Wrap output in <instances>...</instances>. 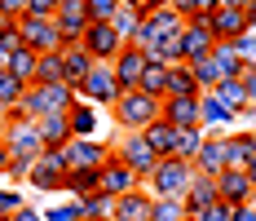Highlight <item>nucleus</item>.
I'll return each mask as SVG.
<instances>
[{
  "label": "nucleus",
  "instance_id": "nucleus-1",
  "mask_svg": "<svg viewBox=\"0 0 256 221\" xmlns=\"http://www.w3.org/2000/svg\"><path fill=\"white\" fill-rule=\"evenodd\" d=\"M190 181H194V164H186V159H177V155H168V159H159L154 172H150V195L154 199H186Z\"/></svg>",
  "mask_w": 256,
  "mask_h": 221
},
{
  "label": "nucleus",
  "instance_id": "nucleus-2",
  "mask_svg": "<svg viewBox=\"0 0 256 221\" xmlns=\"http://www.w3.org/2000/svg\"><path fill=\"white\" fill-rule=\"evenodd\" d=\"M76 102L71 84H31L22 98V115L26 120H44V115H66V106Z\"/></svg>",
  "mask_w": 256,
  "mask_h": 221
},
{
  "label": "nucleus",
  "instance_id": "nucleus-3",
  "mask_svg": "<svg viewBox=\"0 0 256 221\" xmlns=\"http://www.w3.org/2000/svg\"><path fill=\"white\" fill-rule=\"evenodd\" d=\"M159 120V102L146 98V93H137V89H128L115 98V124L124 128V133H142V128H150Z\"/></svg>",
  "mask_w": 256,
  "mask_h": 221
},
{
  "label": "nucleus",
  "instance_id": "nucleus-4",
  "mask_svg": "<svg viewBox=\"0 0 256 221\" xmlns=\"http://www.w3.org/2000/svg\"><path fill=\"white\" fill-rule=\"evenodd\" d=\"M142 186H146V181H142L137 172L128 168V164L120 159V155H115V150L106 155V164L98 168V190H102V195H110V199L128 195V190H142Z\"/></svg>",
  "mask_w": 256,
  "mask_h": 221
},
{
  "label": "nucleus",
  "instance_id": "nucleus-5",
  "mask_svg": "<svg viewBox=\"0 0 256 221\" xmlns=\"http://www.w3.org/2000/svg\"><path fill=\"white\" fill-rule=\"evenodd\" d=\"M76 98L93 102V106H115V98H120V80H115V71H110V62H98L93 71L84 75V84L76 89Z\"/></svg>",
  "mask_w": 256,
  "mask_h": 221
},
{
  "label": "nucleus",
  "instance_id": "nucleus-6",
  "mask_svg": "<svg viewBox=\"0 0 256 221\" xmlns=\"http://www.w3.org/2000/svg\"><path fill=\"white\" fill-rule=\"evenodd\" d=\"M115 155H120V159H124L142 181H150L154 164H159V155L146 146V137H142V133H124V137H120V146H115Z\"/></svg>",
  "mask_w": 256,
  "mask_h": 221
},
{
  "label": "nucleus",
  "instance_id": "nucleus-7",
  "mask_svg": "<svg viewBox=\"0 0 256 221\" xmlns=\"http://www.w3.org/2000/svg\"><path fill=\"white\" fill-rule=\"evenodd\" d=\"M18 31H22V45L31 53H58L62 49V36H58V27H53V18H18Z\"/></svg>",
  "mask_w": 256,
  "mask_h": 221
},
{
  "label": "nucleus",
  "instance_id": "nucleus-8",
  "mask_svg": "<svg viewBox=\"0 0 256 221\" xmlns=\"http://www.w3.org/2000/svg\"><path fill=\"white\" fill-rule=\"evenodd\" d=\"M110 146H102L98 137H71L66 146H62V159H66V172L71 168H102Z\"/></svg>",
  "mask_w": 256,
  "mask_h": 221
},
{
  "label": "nucleus",
  "instance_id": "nucleus-9",
  "mask_svg": "<svg viewBox=\"0 0 256 221\" xmlns=\"http://www.w3.org/2000/svg\"><path fill=\"white\" fill-rule=\"evenodd\" d=\"M80 45L88 49L93 62H115V53L124 49V40L115 36V27H110V23H88V31H84Z\"/></svg>",
  "mask_w": 256,
  "mask_h": 221
},
{
  "label": "nucleus",
  "instance_id": "nucleus-10",
  "mask_svg": "<svg viewBox=\"0 0 256 221\" xmlns=\"http://www.w3.org/2000/svg\"><path fill=\"white\" fill-rule=\"evenodd\" d=\"M177 45H181V58H186V62H194V58H208V53H212L216 36H212V27H208L204 18H186Z\"/></svg>",
  "mask_w": 256,
  "mask_h": 221
},
{
  "label": "nucleus",
  "instance_id": "nucleus-11",
  "mask_svg": "<svg viewBox=\"0 0 256 221\" xmlns=\"http://www.w3.org/2000/svg\"><path fill=\"white\" fill-rule=\"evenodd\" d=\"M146 67H150V58H146V49H137V45H124V49L115 53L110 71H115V80H120V93L137 89V80H142V71H146Z\"/></svg>",
  "mask_w": 256,
  "mask_h": 221
},
{
  "label": "nucleus",
  "instance_id": "nucleus-12",
  "mask_svg": "<svg viewBox=\"0 0 256 221\" xmlns=\"http://www.w3.org/2000/svg\"><path fill=\"white\" fill-rule=\"evenodd\" d=\"M216 195H221V203H230V208H243V203L256 199V186H252V177L243 168H226L216 177Z\"/></svg>",
  "mask_w": 256,
  "mask_h": 221
},
{
  "label": "nucleus",
  "instance_id": "nucleus-13",
  "mask_svg": "<svg viewBox=\"0 0 256 221\" xmlns=\"http://www.w3.org/2000/svg\"><path fill=\"white\" fill-rule=\"evenodd\" d=\"M226 168H230V159H226V137H221V133H208L199 155H194V172H199V177H221Z\"/></svg>",
  "mask_w": 256,
  "mask_h": 221
},
{
  "label": "nucleus",
  "instance_id": "nucleus-14",
  "mask_svg": "<svg viewBox=\"0 0 256 221\" xmlns=\"http://www.w3.org/2000/svg\"><path fill=\"white\" fill-rule=\"evenodd\" d=\"M150 208H154V195L142 186V190H128V195L115 199L110 221H150Z\"/></svg>",
  "mask_w": 256,
  "mask_h": 221
},
{
  "label": "nucleus",
  "instance_id": "nucleus-15",
  "mask_svg": "<svg viewBox=\"0 0 256 221\" xmlns=\"http://www.w3.org/2000/svg\"><path fill=\"white\" fill-rule=\"evenodd\" d=\"M93 67H98V62L88 58L84 45H62V80H66L71 89H80V84H84V75L93 71Z\"/></svg>",
  "mask_w": 256,
  "mask_h": 221
},
{
  "label": "nucleus",
  "instance_id": "nucleus-16",
  "mask_svg": "<svg viewBox=\"0 0 256 221\" xmlns=\"http://www.w3.org/2000/svg\"><path fill=\"white\" fill-rule=\"evenodd\" d=\"M159 120H168L172 128H194L199 124V98H164Z\"/></svg>",
  "mask_w": 256,
  "mask_h": 221
},
{
  "label": "nucleus",
  "instance_id": "nucleus-17",
  "mask_svg": "<svg viewBox=\"0 0 256 221\" xmlns=\"http://www.w3.org/2000/svg\"><path fill=\"white\" fill-rule=\"evenodd\" d=\"M208 27H212L216 40H238V36L248 31V18H243V9H226V5H216V9L208 14Z\"/></svg>",
  "mask_w": 256,
  "mask_h": 221
},
{
  "label": "nucleus",
  "instance_id": "nucleus-18",
  "mask_svg": "<svg viewBox=\"0 0 256 221\" xmlns=\"http://www.w3.org/2000/svg\"><path fill=\"white\" fill-rule=\"evenodd\" d=\"M66 124H71V137H93V133H98V124H102V115H98V106H93V102L76 98L71 106H66Z\"/></svg>",
  "mask_w": 256,
  "mask_h": 221
},
{
  "label": "nucleus",
  "instance_id": "nucleus-19",
  "mask_svg": "<svg viewBox=\"0 0 256 221\" xmlns=\"http://www.w3.org/2000/svg\"><path fill=\"white\" fill-rule=\"evenodd\" d=\"M234 115H238V111H230L226 102L212 93V89L199 93V128H204V133H216V128H221L226 120H234Z\"/></svg>",
  "mask_w": 256,
  "mask_h": 221
},
{
  "label": "nucleus",
  "instance_id": "nucleus-20",
  "mask_svg": "<svg viewBox=\"0 0 256 221\" xmlns=\"http://www.w3.org/2000/svg\"><path fill=\"white\" fill-rule=\"evenodd\" d=\"M226 159H230V168H248L256 159V128L248 133H226Z\"/></svg>",
  "mask_w": 256,
  "mask_h": 221
},
{
  "label": "nucleus",
  "instance_id": "nucleus-21",
  "mask_svg": "<svg viewBox=\"0 0 256 221\" xmlns=\"http://www.w3.org/2000/svg\"><path fill=\"white\" fill-rule=\"evenodd\" d=\"M62 177H66V168H58L53 159H44V155H40V159L31 164V172H26V186L49 195V190H62Z\"/></svg>",
  "mask_w": 256,
  "mask_h": 221
},
{
  "label": "nucleus",
  "instance_id": "nucleus-22",
  "mask_svg": "<svg viewBox=\"0 0 256 221\" xmlns=\"http://www.w3.org/2000/svg\"><path fill=\"white\" fill-rule=\"evenodd\" d=\"M216 199H221V195H216V177H199V172H194V181H190V190H186V199H181V203H186V212L194 217V212L212 208Z\"/></svg>",
  "mask_w": 256,
  "mask_h": 221
},
{
  "label": "nucleus",
  "instance_id": "nucleus-23",
  "mask_svg": "<svg viewBox=\"0 0 256 221\" xmlns=\"http://www.w3.org/2000/svg\"><path fill=\"white\" fill-rule=\"evenodd\" d=\"M142 137H146V146H150L159 159H168V155H172V146H177V128H172L168 120H154L150 128H142Z\"/></svg>",
  "mask_w": 256,
  "mask_h": 221
},
{
  "label": "nucleus",
  "instance_id": "nucleus-24",
  "mask_svg": "<svg viewBox=\"0 0 256 221\" xmlns=\"http://www.w3.org/2000/svg\"><path fill=\"white\" fill-rule=\"evenodd\" d=\"M204 89L194 84V75H190V62H177V67H168V93L164 98H199Z\"/></svg>",
  "mask_w": 256,
  "mask_h": 221
},
{
  "label": "nucleus",
  "instance_id": "nucleus-25",
  "mask_svg": "<svg viewBox=\"0 0 256 221\" xmlns=\"http://www.w3.org/2000/svg\"><path fill=\"white\" fill-rule=\"evenodd\" d=\"M62 190H66L71 199L98 195V168H71L66 177H62Z\"/></svg>",
  "mask_w": 256,
  "mask_h": 221
},
{
  "label": "nucleus",
  "instance_id": "nucleus-26",
  "mask_svg": "<svg viewBox=\"0 0 256 221\" xmlns=\"http://www.w3.org/2000/svg\"><path fill=\"white\" fill-rule=\"evenodd\" d=\"M36 133H40L44 146H66V142H71V124H66V115H44V120H36Z\"/></svg>",
  "mask_w": 256,
  "mask_h": 221
},
{
  "label": "nucleus",
  "instance_id": "nucleus-27",
  "mask_svg": "<svg viewBox=\"0 0 256 221\" xmlns=\"http://www.w3.org/2000/svg\"><path fill=\"white\" fill-rule=\"evenodd\" d=\"M137 93L164 102V93H168V67H164V62H150V67L142 71V80H137Z\"/></svg>",
  "mask_w": 256,
  "mask_h": 221
},
{
  "label": "nucleus",
  "instance_id": "nucleus-28",
  "mask_svg": "<svg viewBox=\"0 0 256 221\" xmlns=\"http://www.w3.org/2000/svg\"><path fill=\"white\" fill-rule=\"evenodd\" d=\"M26 89H31V84H22L14 71H4V67H0V111H18L22 98H26Z\"/></svg>",
  "mask_w": 256,
  "mask_h": 221
},
{
  "label": "nucleus",
  "instance_id": "nucleus-29",
  "mask_svg": "<svg viewBox=\"0 0 256 221\" xmlns=\"http://www.w3.org/2000/svg\"><path fill=\"white\" fill-rule=\"evenodd\" d=\"M80 203V221H110V212H115V199L110 195H88V199H76Z\"/></svg>",
  "mask_w": 256,
  "mask_h": 221
},
{
  "label": "nucleus",
  "instance_id": "nucleus-30",
  "mask_svg": "<svg viewBox=\"0 0 256 221\" xmlns=\"http://www.w3.org/2000/svg\"><path fill=\"white\" fill-rule=\"evenodd\" d=\"M31 84H66V80H62V49L36 58V80H31Z\"/></svg>",
  "mask_w": 256,
  "mask_h": 221
},
{
  "label": "nucleus",
  "instance_id": "nucleus-31",
  "mask_svg": "<svg viewBox=\"0 0 256 221\" xmlns=\"http://www.w3.org/2000/svg\"><path fill=\"white\" fill-rule=\"evenodd\" d=\"M212 93L226 102L230 111H248V89H243V80H238V75H226V80H221Z\"/></svg>",
  "mask_w": 256,
  "mask_h": 221
},
{
  "label": "nucleus",
  "instance_id": "nucleus-32",
  "mask_svg": "<svg viewBox=\"0 0 256 221\" xmlns=\"http://www.w3.org/2000/svg\"><path fill=\"white\" fill-rule=\"evenodd\" d=\"M204 128L194 124V128H177V146H172V155L177 159H186V164H194V155H199V146H204Z\"/></svg>",
  "mask_w": 256,
  "mask_h": 221
},
{
  "label": "nucleus",
  "instance_id": "nucleus-33",
  "mask_svg": "<svg viewBox=\"0 0 256 221\" xmlns=\"http://www.w3.org/2000/svg\"><path fill=\"white\" fill-rule=\"evenodd\" d=\"M212 62H216L221 80H226V75H238V71H243V58L234 53V45H230V40H216V45H212Z\"/></svg>",
  "mask_w": 256,
  "mask_h": 221
},
{
  "label": "nucleus",
  "instance_id": "nucleus-34",
  "mask_svg": "<svg viewBox=\"0 0 256 221\" xmlns=\"http://www.w3.org/2000/svg\"><path fill=\"white\" fill-rule=\"evenodd\" d=\"M190 75H194V84H199V89H216V84H221V71H216V62H212V53H208V58H194V62H190Z\"/></svg>",
  "mask_w": 256,
  "mask_h": 221
},
{
  "label": "nucleus",
  "instance_id": "nucleus-35",
  "mask_svg": "<svg viewBox=\"0 0 256 221\" xmlns=\"http://www.w3.org/2000/svg\"><path fill=\"white\" fill-rule=\"evenodd\" d=\"M137 23H142V14L137 9H115V18H110V27H115V36L124 40V45H132V36H137Z\"/></svg>",
  "mask_w": 256,
  "mask_h": 221
},
{
  "label": "nucleus",
  "instance_id": "nucleus-36",
  "mask_svg": "<svg viewBox=\"0 0 256 221\" xmlns=\"http://www.w3.org/2000/svg\"><path fill=\"white\" fill-rule=\"evenodd\" d=\"M36 58H40V53H31V49H18L14 58H9V67H4V71H14L18 80H22V84H31V80H36Z\"/></svg>",
  "mask_w": 256,
  "mask_h": 221
},
{
  "label": "nucleus",
  "instance_id": "nucleus-37",
  "mask_svg": "<svg viewBox=\"0 0 256 221\" xmlns=\"http://www.w3.org/2000/svg\"><path fill=\"white\" fill-rule=\"evenodd\" d=\"M150 221H190V212H186V203H181V199H154Z\"/></svg>",
  "mask_w": 256,
  "mask_h": 221
},
{
  "label": "nucleus",
  "instance_id": "nucleus-38",
  "mask_svg": "<svg viewBox=\"0 0 256 221\" xmlns=\"http://www.w3.org/2000/svg\"><path fill=\"white\" fill-rule=\"evenodd\" d=\"M168 5L177 9L181 18H204V23H208V14L216 9V0H168Z\"/></svg>",
  "mask_w": 256,
  "mask_h": 221
},
{
  "label": "nucleus",
  "instance_id": "nucleus-39",
  "mask_svg": "<svg viewBox=\"0 0 256 221\" xmlns=\"http://www.w3.org/2000/svg\"><path fill=\"white\" fill-rule=\"evenodd\" d=\"M40 217L44 221H80V203L76 199H66V203H44Z\"/></svg>",
  "mask_w": 256,
  "mask_h": 221
},
{
  "label": "nucleus",
  "instance_id": "nucleus-40",
  "mask_svg": "<svg viewBox=\"0 0 256 221\" xmlns=\"http://www.w3.org/2000/svg\"><path fill=\"white\" fill-rule=\"evenodd\" d=\"M115 9H120V0H84L88 23H110V18H115Z\"/></svg>",
  "mask_w": 256,
  "mask_h": 221
},
{
  "label": "nucleus",
  "instance_id": "nucleus-41",
  "mask_svg": "<svg viewBox=\"0 0 256 221\" xmlns=\"http://www.w3.org/2000/svg\"><path fill=\"white\" fill-rule=\"evenodd\" d=\"M18 208H26V195L18 186H0V217H14Z\"/></svg>",
  "mask_w": 256,
  "mask_h": 221
},
{
  "label": "nucleus",
  "instance_id": "nucleus-42",
  "mask_svg": "<svg viewBox=\"0 0 256 221\" xmlns=\"http://www.w3.org/2000/svg\"><path fill=\"white\" fill-rule=\"evenodd\" d=\"M230 45H234V53L243 58V67H256V31H252V27H248L238 40H230Z\"/></svg>",
  "mask_w": 256,
  "mask_h": 221
},
{
  "label": "nucleus",
  "instance_id": "nucleus-43",
  "mask_svg": "<svg viewBox=\"0 0 256 221\" xmlns=\"http://www.w3.org/2000/svg\"><path fill=\"white\" fill-rule=\"evenodd\" d=\"M230 203H221V199H216V203H212V208H204V212H194V217L190 221H230Z\"/></svg>",
  "mask_w": 256,
  "mask_h": 221
},
{
  "label": "nucleus",
  "instance_id": "nucleus-44",
  "mask_svg": "<svg viewBox=\"0 0 256 221\" xmlns=\"http://www.w3.org/2000/svg\"><path fill=\"white\" fill-rule=\"evenodd\" d=\"M26 14H31V18H53V14H58V0H26Z\"/></svg>",
  "mask_w": 256,
  "mask_h": 221
},
{
  "label": "nucleus",
  "instance_id": "nucleus-45",
  "mask_svg": "<svg viewBox=\"0 0 256 221\" xmlns=\"http://www.w3.org/2000/svg\"><path fill=\"white\" fill-rule=\"evenodd\" d=\"M238 80H243V89H248V106H256V67H243Z\"/></svg>",
  "mask_w": 256,
  "mask_h": 221
},
{
  "label": "nucleus",
  "instance_id": "nucleus-46",
  "mask_svg": "<svg viewBox=\"0 0 256 221\" xmlns=\"http://www.w3.org/2000/svg\"><path fill=\"white\" fill-rule=\"evenodd\" d=\"M0 14L18 23V18H22V14H26V0H0Z\"/></svg>",
  "mask_w": 256,
  "mask_h": 221
},
{
  "label": "nucleus",
  "instance_id": "nucleus-47",
  "mask_svg": "<svg viewBox=\"0 0 256 221\" xmlns=\"http://www.w3.org/2000/svg\"><path fill=\"white\" fill-rule=\"evenodd\" d=\"M9 221H44V217H40V208H31V203H26V208H18Z\"/></svg>",
  "mask_w": 256,
  "mask_h": 221
},
{
  "label": "nucleus",
  "instance_id": "nucleus-48",
  "mask_svg": "<svg viewBox=\"0 0 256 221\" xmlns=\"http://www.w3.org/2000/svg\"><path fill=\"white\" fill-rule=\"evenodd\" d=\"M243 18H248V27L256 31V0H248V9H243Z\"/></svg>",
  "mask_w": 256,
  "mask_h": 221
},
{
  "label": "nucleus",
  "instance_id": "nucleus-49",
  "mask_svg": "<svg viewBox=\"0 0 256 221\" xmlns=\"http://www.w3.org/2000/svg\"><path fill=\"white\" fill-rule=\"evenodd\" d=\"M0 177H9V150H4V142H0Z\"/></svg>",
  "mask_w": 256,
  "mask_h": 221
},
{
  "label": "nucleus",
  "instance_id": "nucleus-50",
  "mask_svg": "<svg viewBox=\"0 0 256 221\" xmlns=\"http://www.w3.org/2000/svg\"><path fill=\"white\" fill-rule=\"evenodd\" d=\"M230 221H252V212H248V203H243V208H234V212H230Z\"/></svg>",
  "mask_w": 256,
  "mask_h": 221
},
{
  "label": "nucleus",
  "instance_id": "nucleus-51",
  "mask_svg": "<svg viewBox=\"0 0 256 221\" xmlns=\"http://www.w3.org/2000/svg\"><path fill=\"white\" fill-rule=\"evenodd\" d=\"M216 5H226V9H248V0H216Z\"/></svg>",
  "mask_w": 256,
  "mask_h": 221
},
{
  "label": "nucleus",
  "instance_id": "nucleus-52",
  "mask_svg": "<svg viewBox=\"0 0 256 221\" xmlns=\"http://www.w3.org/2000/svg\"><path fill=\"white\" fill-rule=\"evenodd\" d=\"M243 172H248V177H252V186H256V159H252V164H248V168H243Z\"/></svg>",
  "mask_w": 256,
  "mask_h": 221
},
{
  "label": "nucleus",
  "instance_id": "nucleus-53",
  "mask_svg": "<svg viewBox=\"0 0 256 221\" xmlns=\"http://www.w3.org/2000/svg\"><path fill=\"white\" fill-rule=\"evenodd\" d=\"M120 5H124V9H137V5H142V0H120Z\"/></svg>",
  "mask_w": 256,
  "mask_h": 221
},
{
  "label": "nucleus",
  "instance_id": "nucleus-54",
  "mask_svg": "<svg viewBox=\"0 0 256 221\" xmlns=\"http://www.w3.org/2000/svg\"><path fill=\"white\" fill-rule=\"evenodd\" d=\"M4 27H14V18H4V14H0V31H4Z\"/></svg>",
  "mask_w": 256,
  "mask_h": 221
},
{
  "label": "nucleus",
  "instance_id": "nucleus-55",
  "mask_svg": "<svg viewBox=\"0 0 256 221\" xmlns=\"http://www.w3.org/2000/svg\"><path fill=\"white\" fill-rule=\"evenodd\" d=\"M248 212H252V221H256V199H252V203H248Z\"/></svg>",
  "mask_w": 256,
  "mask_h": 221
},
{
  "label": "nucleus",
  "instance_id": "nucleus-56",
  "mask_svg": "<svg viewBox=\"0 0 256 221\" xmlns=\"http://www.w3.org/2000/svg\"><path fill=\"white\" fill-rule=\"evenodd\" d=\"M0 221H9V217H0Z\"/></svg>",
  "mask_w": 256,
  "mask_h": 221
}]
</instances>
